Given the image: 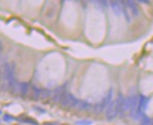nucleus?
Here are the masks:
<instances>
[{
	"label": "nucleus",
	"instance_id": "obj_1",
	"mask_svg": "<svg viewBox=\"0 0 153 125\" xmlns=\"http://www.w3.org/2000/svg\"><path fill=\"white\" fill-rule=\"evenodd\" d=\"M112 98H113V90L110 89L109 90V91H108L107 95L101 100L99 104L96 105L94 110H95L96 112H101L102 110H104V109L107 108L108 106L111 104V100H112Z\"/></svg>",
	"mask_w": 153,
	"mask_h": 125
},
{
	"label": "nucleus",
	"instance_id": "obj_2",
	"mask_svg": "<svg viewBox=\"0 0 153 125\" xmlns=\"http://www.w3.org/2000/svg\"><path fill=\"white\" fill-rule=\"evenodd\" d=\"M119 115V106H117V102L116 100L111 102V104L108 106L106 109V119L107 121H113L116 116Z\"/></svg>",
	"mask_w": 153,
	"mask_h": 125
},
{
	"label": "nucleus",
	"instance_id": "obj_3",
	"mask_svg": "<svg viewBox=\"0 0 153 125\" xmlns=\"http://www.w3.org/2000/svg\"><path fill=\"white\" fill-rule=\"evenodd\" d=\"M78 99H76L72 94L69 93H66L63 96L62 100H61L60 105L64 107H71V108H74L75 106L76 103H77Z\"/></svg>",
	"mask_w": 153,
	"mask_h": 125
},
{
	"label": "nucleus",
	"instance_id": "obj_4",
	"mask_svg": "<svg viewBox=\"0 0 153 125\" xmlns=\"http://www.w3.org/2000/svg\"><path fill=\"white\" fill-rule=\"evenodd\" d=\"M66 93L67 91H66L65 86H60V87H57L56 89H55V91H53V101L56 103H60Z\"/></svg>",
	"mask_w": 153,
	"mask_h": 125
},
{
	"label": "nucleus",
	"instance_id": "obj_5",
	"mask_svg": "<svg viewBox=\"0 0 153 125\" xmlns=\"http://www.w3.org/2000/svg\"><path fill=\"white\" fill-rule=\"evenodd\" d=\"M47 7H49V10H46V17L48 19H52L55 15L56 14L57 10V5L56 2H48Z\"/></svg>",
	"mask_w": 153,
	"mask_h": 125
},
{
	"label": "nucleus",
	"instance_id": "obj_6",
	"mask_svg": "<svg viewBox=\"0 0 153 125\" xmlns=\"http://www.w3.org/2000/svg\"><path fill=\"white\" fill-rule=\"evenodd\" d=\"M110 6L112 8V10L116 16H119L120 13L122 12L121 9V4L119 1H110Z\"/></svg>",
	"mask_w": 153,
	"mask_h": 125
},
{
	"label": "nucleus",
	"instance_id": "obj_7",
	"mask_svg": "<svg viewBox=\"0 0 153 125\" xmlns=\"http://www.w3.org/2000/svg\"><path fill=\"white\" fill-rule=\"evenodd\" d=\"M75 109L77 110H87L90 108V104L87 103L86 101H83V100H78L77 103H76L75 106H74Z\"/></svg>",
	"mask_w": 153,
	"mask_h": 125
},
{
	"label": "nucleus",
	"instance_id": "obj_8",
	"mask_svg": "<svg viewBox=\"0 0 153 125\" xmlns=\"http://www.w3.org/2000/svg\"><path fill=\"white\" fill-rule=\"evenodd\" d=\"M126 5L129 8V9L131 10V12L134 15H138L139 14V9H138L137 4H136L134 1H132V0H128L126 1Z\"/></svg>",
	"mask_w": 153,
	"mask_h": 125
},
{
	"label": "nucleus",
	"instance_id": "obj_9",
	"mask_svg": "<svg viewBox=\"0 0 153 125\" xmlns=\"http://www.w3.org/2000/svg\"><path fill=\"white\" fill-rule=\"evenodd\" d=\"M41 90H40L39 88H37L36 86H31L30 88V93H29V95H30V98L32 100H38L41 96Z\"/></svg>",
	"mask_w": 153,
	"mask_h": 125
},
{
	"label": "nucleus",
	"instance_id": "obj_10",
	"mask_svg": "<svg viewBox=\"0 0 153 125\" xmlns=\"http://www.w3.org/2000/svg\"><path fill=\"white\" fill-rule=\"evenodd\" d=\"M28 91H29V86H28V83L23 82L20 85V93H21L22 97H26L28 94Z\"/></svg>",
	"mask_w": 153,
	"mask_h": 125
},
{
	"label": "nucleus",
	"instance_id": "obj_11",
	"mask_svg": "<svg viewBox=\"0 0 153 125\" xmlns=\"http://www.w3.org/2000/svg\"><path fill=\"white\" fill-rule=\"evenodd\" d=\"M77 125H92L93 121L90 119H80L76 122Z\"/></svg>",
	"mask_w": 153,
	"mask_h": 125
},
{
	"label": "nucleus",
	"instance_id": "obj_12",
	"mask_svg": "<svg viewBox=\"0 0 153 125\" xmlns=\"http://www.w3.org/2000/svg\"><path fill=\"white\" fill-rule=\"evenodd\" d=\"M150 119H149V117L147 116H143L142 117V119H141V123L140 125H150Z\"/></svg>",
	"mask_w": 153,
	"mask_h": 125
},
{
	"label": "nucleus",
	"instance_id": "obj_13",
	"mask_svg": "<svg viewBox=\"0 0 153 125\" xmlns=\"http://www.w3.org/2000/svg\"><path fill=\"white\" fill-rule=\"evenodd\" d=\"M24 122L26 123H30V124H33V125H38V122L35 119H31V118H26V119H24Z\"/></svg>",
	"mask_w": 153,
	"mask_h": 125
},
{
	"label": "nucleus",
	"instance_id": "obj_14",
	"mask_svg": "<svg viewBox=\"0 0 153 125\" xmlns=\"http://www.w3.org/2000/svg\"><path fill=\"white\" fill-rule=\"evenodd\" d=\"M14 119L12 116H9V115H5L4 116V121H7V122H9V121H12Z\"/></svg>",
	"mask_w": 153,
	"mask_h": 125
},
{
	"label": "nucleus",
	"instance_id": "obj_15",
	"mask_svg": "<svg viewBox=\"0 0 153 125\" xmlns=\"http://www.w3.org/2000/svg\"><path fill=\"white\" fill-rule=\"evenodd\" d=\"M139 3H143V4H149V1H147V0H138Z\"/></svg>",
	"mask_w": 153,
	"mask_h": 125
},
{
	"label": "nucleus",
	"instance_id": "obj_16",
	"mask_svg": "<svg viewBox=\"0 0 153 125\" xmlns=\"http://www.w3.org/2000/svg\"><path fill=\"white\" fill-rule=\"evenodd\" d=\"M44 125H54V124H49V123H45Z\"/></svg>",
	"mask_w": 153,
	"mask_h": 125
},
{
	"label": "nucleus",
	"instance_id": "obj_17",
	"mask_svg": "<svg viewBox=\"0 0 153 125\" xmlns=\"http://www.w3.org/2000/svg\"><path fill=\"white\" fill-rule=\"evenodd\" d=\"M150 125H153V119L151 121V122H150Z\"/></svg>",
	"mask_w": 153,
	"mask_h": 125
},
{
	"label": "nucleus",
	"instance_id": "obj_18",
	"mask_svg": "<svg viewBox=\"0 0 153 125\" xmlns=\"http://www.w3.org/2000/svg\"><path fill=\"white\" fill-rule=\"evenodd\" d=\"M0 114H1V111H0Z\"/></svg>",
	"mask_w": 153,
	"mask_h": 125
}]
</instances>
